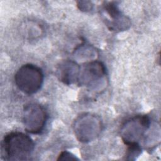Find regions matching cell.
<instances>
[{
	"label": "cell",
	"mask_w": 161,
	"mask_h": 161,
	"mask_svg": "<svg viewBox=\"0 0 161 161\" xmlns=\"http://www.w3.org/2000/svg\"><path fill=\"white\" fill-rule=\"evenodd\" d=\"M34 146L33 140L26 134L19 131L9 133L1 143V158L6 160H28Z\"/></svg>",
	"instance_id": "6da1fadb"
},
{
	"label": "cell",
	"mask_w": 161,
	"mask_h": 161,
	"mask_svg": "<svg viewBox=\"0 0 161 161\" xmlns=\"http://www.w3.org/2000/svg\"><path fill=\"white\" fill-rule=\"evenodd\" d=\"M43 79L42 70L31 64L23 65L14 75V81L18 88L28 95L33 94L41 89Z\"/></svg>",
	"instance_id": "7a4b0ae2"
},
{
	"label": "cell",
	"mask_w": 161,
	"mask_h": 161,
	"mask_svg": "<svg viewBox=\"0 0 161 161\" xmlns=\"http://www.w3.org/2000/svg\"><path fill=\"white\" fill-rule=\"evenodd\" d=\"M151 125L150 118L146 114H139L127 119L122 125L120 135L126 145L139 144Z\"/></svg>",
	"instance_id": "3957f363"
},
{
	"label": "cell",
	"mask_w": 161,
	"mask_h": 161,
	"mask_svg": "<svg viewBox=\"0 0 161 161\" xmlns=\"http://www.w3.org/2000/svg\"><path fill=\"white\" fill-rule=\"evenodd\" d=\"M102 121L99 117L90 113L80 115L75 121L74 130L77 139L83 143L95 140L102 130Z\"/></svg>",
	"instance_id": "277c9868"
},
{
	"label": "cell",
	"mask_w": 161,
	"mask_h": 161,
	"mask_svg": "<svg viewBox=\"0 0 161 161\" xmlns=\"http://www.w3.org/2000/svg\"><path fill=\"white\" fill-rule=\"evenodd\" d=\"M106 75L104 65L100 61L93 60L80 68L77 82L92 90L99 89L104 86Z\"/></svg>",
	"instance_id": "5b68a950"
},
{
	"label": "cell",
	"mask_w": 161,
	"mask_h": 161,
	"mask_svg": "<svg viewBox=\"0 0 161 161\" xmlns=\"http://www.w3.org/2000/svg\"><path fill=\"white\" fill-rule=\"evenodd\" d=\"M47 114L45 108L37 103H28L24 106L23 123L25 129L31 134L40 133L46 124Z\"/></svg>",
	"instance_id": "8992f818"
},
{
	"label": "cell",
	"mask_w": 161,
	"mask_h": 161,
	"mask_svg": "<svg viewBox=\"0 0 161 161\" xmlns=\"http://www.w3.org/2000/svg\"><path fill=\"white\" fill-rule=\"evenodd\" d=\"M102 15L104 16L106 25L111 31H125L131 26L130 19L122 14L116 2H104Z\"/></svg>",
	"instance_id": "52a82bcc"
},
{
	"label": "cell",
	"mask_w": 161,
	"mask_h": 161,
	"mask_svg": "<svg viewBox=\"0 0 161 161\" xmlns=\"http://www.w3.org/2000/svg\"><path fill=\"white\" fill-rule=\"evenodd\" d=\"M80 67L74 61L67 60L58 66L57 74L60 81L67 85L77 82Z\"/></svg>",
	"instance_id": "ba28073f"
},
{
	"label": "cell",
	"mask_w": 161,
	"mask_h": 161,
	"mask_svg": "<svg viewBox=\"0 0 161 161\" xmlns=\"http://www.w3.org/2000/svg\"><path fill=\"white\" fill-rule=\"evenodd\" d=\"M128 148L126 154L127 160H135L136 157L141 153V147L139 144H133L128 145Z\"/></svg>",
	"instance_id": "9c48e42d"
},
{
	"label": "cell",
	"mask_w": 161,
	"mask_h": 161,
	"mask_svg": "<svg viewBox=\"0 0 161 161\" xmlns=\"http://www.w3.org/2000/svg\"><path fill=\"white\" fill-rule=\"evenodd\" d=\"M77 6L78 8L84 12L91 11L93 8V4L91 1H79L77 2Z\"/></svg>",
	"instance_id": "30bf717a"
},
{
	"label": "cell",
	"mask_w": 161,
	"mask_h": 161,
	"mask_svg": "<svg viewBox=\"0 0 161 161\" xmlns=\"http://www.w3.org/2000/svg\"><path fill=\"white\" fill-rule=\"evenodd\" d=\"M78 160V158L72 153L68 152V151H63L62 152L60 155H58V157L57 158V160Z\"/></svg>",
	"instance_id": "8fae6325"
}]
</instances>
